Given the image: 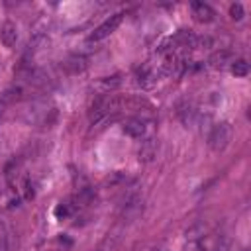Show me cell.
<instances>
[{"mask_svg": "<svg viewBox=\"0 0 251 251\" xmlns=\"http://www.w3.org/2000/svg\"><path fill=\"white\" fill-rule=\"evenodd\" d=\"M231 133H233V129H231V126H229L227 122L216 124V126L210 129V133H208V147H210L214 153H222V151L229 145Z\"/></svg>", "mask_w": 251, "mask_h": 251, "instance_id": "cell-1", "label": "cell"}, {"mask_svg": "<svg viewBox=\"0 0 251 251\" xmlns=\"http://www.w3.org/2000/svg\"><path fill=\"white\" fill-rule=\"evenodd\" d=\"M122 20H124V14L122 12H118V14H114V16H110L106 22H102L90 35H88V41H102V39H106L108 35H112L116 29H118V25L122 24Z\"/></svg>", "mask_w": 251, "mask_h": 251, "instance_id": "cell-2", "label": "cell"}, {"mask_svg": "<svg viewBox=\"0 0 251 251\" xmlns=\"http://www.w3.org/2000/svg\"><path fill=\"white\" fill-rule=\"evenodd\" d=\"M190 10H192V16L198 24H210L216 20V12L210 4L206 2H192L190 4Z\"/></svg>", "mask_w": 251, "mask_h": 251, "instance_id": "cell-3", "label": "cell"}, {"mask_svg": "<svg viewBox=\"0 0 251 251\" xmlns=\"http://www.w3.org/2000/svg\"><path fill=\"white\" fill-rule=\"evenodd\" d=\"M122 129H124V133H127L129 137L139 139V137L145 135V122H143L141 118H133V116H131V118H126V120H124Z\"/></svg>", "mask_w": 251, "mask_h": 251, "instance_id": "cell-4", "label": "cell"}, {"mask_svg": "<svg viewBox=\"0 0 251 251\" xmlns=\"http://www.w3.org/2000/svg\"><path fill=\"white\" fill-rule=\"evenodd\" d=\"M208 63H210L212 69L222 71V69H226V67H229V65L233 63V55H231V51H227V49H218V51L212 53V57H210Z\"/></svg>", "mask_w": 251, "mask_h": 251, "instance_id": "cell-5", "label": "cell"}, {"mask_svg": "<svg viewBox=\"0 0 251 251\" xmlns=\"http://www.w3.org/2000/svg\"><path fill=\"white\" fill-rule=\"evenodd\" d=\"M0 41L6 47H14L16 45V41H18V27H16V24L4 22L0 25Z\"/></svg>", "mask_w": 251, "mask_h": 251, "instance_id": "cell-6", "label": "cell"}, {"mask_svg": "<svg viewBox=\"0 0 251 251\" xmlns=\"http://www.w3.org/2000/svg\"><path fill=\"white\" fill-rule=\"evenodd\" d=\"M63 67L67 69V73L78 75V73H82V71L88 67V59H86L84 55H71V57L63 63Z\"/></svg>", "mask_w": 251, "mask_h": 251, "instance_id": "cell-7", "label": "cell"}, {"mask_svg": "<svg viewBox=\"0 0 251 251\" xmlns=\"http://www.w3.org/2000/svg\"><path fill=\"white\" fill-rule=\"evenodd\" d=\"M155 153H157V141H155L153 137L145 139V141L141 143L139 151H137V155H139V161H143V163H149V161H153Z\"/></svg>", "mask_w": 251, "mask_h": 251, "instance_id": "cell-8", "label": "cell"}, {"mask_svg": "<svg viewBox=\"0 0 251 251\" xmlns=\"http://www.w3.org/2000/svg\"><path fill=\"white\" fill-rule=\"evenodd\" d=\"M135 76H137V84H141V86L147 88V86H151V84L155 82V76H157V75H155V71H153L151 67L145 65V67L137 69V75H135Z\"/></svg>", "mask_w": 251, "mask_h": 251, "instance_id": "cell-9", "label": "cell"}, {"mask_svg": "<svg viewBox=\"0 0 251 251\" xmlns=\"http://www.w3.org/2000/svg\"><path fill=\"white\" fill-rule=\"evenodd\" d=\"M229 71L235 76H247L249 75V63L245 59H233V63L229 65Z\"/></svg>", "mask_w": 251, "mask_h": 251, "instance_id": "cell-10", "label": "cell"}, {"mask_svg": "<svg viewBox=\"0 0 251 251\" xmlns=\"http://www.w3.org/2000/svg\"><path fill=\"white\" fill-rule=\"evenodd\" d=\"M100 84H102V88H104L106 92H110V90H114V88H118V86L122 84V76H120V75L106 76V78H102V80H100Z\"/></svg>", "mask_w": 251, "mask_h": 251, "instance_id": "cell-11", "label": "cell"}, {"mask_svg": "<svg viewBox=\"0 0 251 251\" xmlns=\"http://www.w3.org/2000/svg\"><path fill=\"white\" fill-rule=\"evenodd\" d=\"M243 14H245V10H243V6H241L239 2H235V4L229 6V16H231L233 20H241Z\"/></svg>", "mask_w": 251, "mask_h": 251, "instance_id": "cell-12", "label": "cell"}, {"mask_svg": "<svg viewBox=\"0 0 251 251\" xmlns=\"http://www.w3.org/2000/svg\"><path fill=\"white\" fill-rule=\"evenodd\" d=\"M67 214H69V206H67V204H59V206L55 208V216H57V218L67 216Z\"/></svg>", "mask_w": 251, "mask_h": 251, "instance_id": "cell-13", "label": "cell"}, {"mask_svg": "<svg viewBox=\"0 0 251 251\" xmlns=\"http://www.w3.org/2000/svg\"><path fill=\"white\" fill-rule=\"evenodd\" d=\"M0 116H2V102H0Z\"/></svg>", "mask_w": 251, "mask_h": 251, "instance_id": "cell-14", "label": "cell"}, {"mask_svg": "<svg viewBox=\"0 0 251 251\" xmlns=\"http://www.w3.org/2000/svg\"><path fill=\"white\" fill-rule=\"evenodd\" d=\"M155 251H167V249H155Z\"/></svg>", "mask_w": 251, "mask_h": 251, "instance_id": "cell-15", "label": "cell"}, {"mask_svg": "<svg viewBox=\"0 0 251 251\" xmlns=\"http://www.w3.org/2000/svg\"><path fill=\"white\" fill-rule=\"evenodd\" d=\"M243 251H247V249H243Z\"/></svg>", "mask_w": 251, "mask_h": 251, "instance_id": "cell-16", "label": "cell"}]
</instances>
